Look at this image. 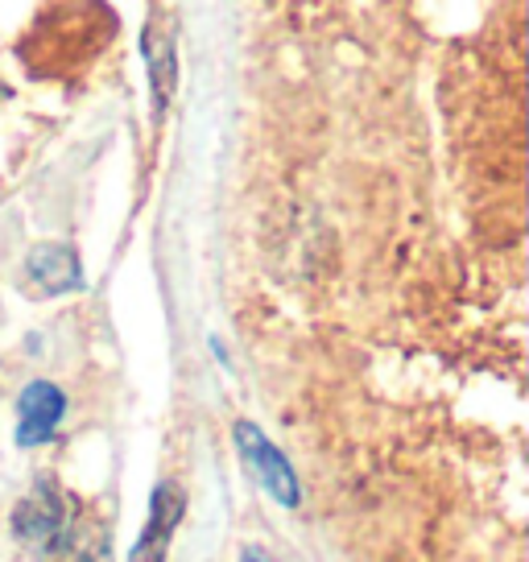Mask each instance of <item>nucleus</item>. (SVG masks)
I'll use <instances>...</instances> for the list:
<instances>
[{"mask_svg":"<svg viewBox=\"0 0 529 562\" xmlns=\"http://www.w3.org/2000/svg\"><path fill=\"white\" fill-rule=\"evenodd\" d=\"M236 447H240V459H245V468L252 472V480H257L278 505L299 509V501H302L299 475L290 468V459L264 439L252 422H236Z\"/></svg>","mask_w":529,"mask_h":562,"instance_id":"f03ea898","label":"nucleus"},{"mask_svg":"<svg viewBox=\"0 0 529 562\" xmlns=\"http://www.w3.org/2000/svg\"><path fill=\"white\" fill-rule=\"evenodd\" d=\"M25 273L34 281L42 294H71L83 285V269H79V257H75L71 245H37L30 248L25 257Z\"/></svg>","mask_w":529,"mask_h":562,"instance_id":"39448f33","label":"nucleus"},{"mask_svg":"<svg viewBox=\"0 0 529 562\" xmlns=\"http://www.w3.org/2000/svg\"><path fill=\"white\" fill-rule=\"evenodd\" d=\"M67 414V397L63 389L50 381H34L21 389L18 402V442L21 447H42L58 435V422Z\"/></svg>","mask_w":529,"mask_h":562,"instance_id":"20e7f679","label":"nucleus"},{"mask_svg":"<svg viewBox=\"0 0 529 562\" xmlns=\"http://www.w3.org/2000/svg\"><path fill=\"white\" fill-rule=\"evenodd\" d=\"M240 562H269V559H264V550H257V546H252V550H245V554H240Z\"/></svg>","mask_w":529,"mask_h":562,"instance_id":"423d86ee","label":"nucleus"},{"mask_svg":"<svg viewBox=\"0 0 529 562\" xmlns=\"http://www.w3.org/2000/svg\"><path fill=\"white\" fill-rule=\"evenodd\" d=\"M13 533L46 562H104L108 542L83 529L79 501L54 480H37V488L13 509Z\"/></svg>","mask_w":529,"mask_h":562,"instance_id":"f257e3e1","label":"nucleus"},{"mask_svg":"<svg viewBox=\"0 0 529 562\" xmlns=\"http://www.w3.org/2000/svg\"><path fill=\"white\" fill-rule=\"evenodd\" d=\"M182 513H187L182 488H178V484H158V488H154V501H149V521H145L142 538L133 546L128 562H166Z\"/></svg>","mask_w":529,"mask_h":562,"instance_id":"7ed1b4c3","label":"nucleus"}]
</instances>
